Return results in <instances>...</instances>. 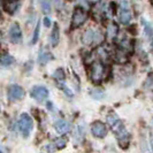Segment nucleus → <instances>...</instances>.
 Instances as JSON below:
<instances>
[{"mask_svg": "<svg viewBox=\"0 0 153 153\" xmlns=\"http://www.w3.org/2000/svg\"><path fill=\"white\" fill-rule=\"evenodd\" d=\"M102 40H104V35L101 33V31L92 29V28H88L82 36V43L86 46L93 45V44L99 45L100 43H102Z\"/></svg>", "mask_w": 153, "mask_h": 153, "instance_id": "1", "label": "nucleus"}, {"mask_svg": "<svg viewBox=\"0 0 153 153\" xmlns=\"http://www.w3.org/2000/svg\"><path fill=\"white\" fill-rule=\"evenodd\" d=\"M19 130L22 134L24 138H28L30 136L31 131L33 129V120L28 113H22L19 119Z\"/></svg>", "mask_w": 153, "mask_h": 153, "instance_id": "2", "label": "nucleus"}, {"mask_svg": "<svg viewBox=\"0 0 153 153\" xmlns=\"http://www.w3.org/2000/svg\"><path fill=\"white\" fill-rule=\"evenodd\" d=\"M105 75V66L102 62L96 61L91 65V69H90V78L94 84H98L102 81Z\"/></svg>", "mask_w": 153, "mask_h": 153, "instance_id": "3", "label": "nucleus"}, {"mask_svg": "<svg viewBox=\"0 0 153 153\" xmlns=\"http://www.w3.org/2000/svg\"><path fill=\"white\" fill-rule=\"evenodd\" d=\"M119 20L122 24H128L131 21V9L128 0H121L120 1Z\"/></svg>", "mask_w": 153, "mask_h": 153, "instance_id": "4", "label": "nucleus"}, {"mask_svg": "<svg viewBox=\"0 0 153 153\" xmlns=\"http://www.w3.org/2000/svg\"><path fill=\"white\" fill-rule=\"evenodd\" d=\"M25 92L23 88L19 84H10L7 88V97L10 101H16L24 98Z\"/></svg>", "mask_w": 153, "mask_h": 153, "instance_id": "5", "label": "nucleus"}, {"mask_svg": "<svg viewBox=\"0 0 153 153\" xmlns=\"http://www.w3.org/2000/svg\"><path fill=\"white\" fill-rule=\"evenodd\" d=\"M88 20V14L82 7H76L74 9L73 17H71V27L73 28H78Z\"/></svg>", "mask_w": 153, "mask_h": 153, "instance_id": "6", "label": "nucleus"}, {"mask_svg": "<svg viewBox=\"0 0 153 153\" xmlns=\"http://www.w3.org/2000/svg\"><path fill=\"white\" fill-rule=\"evenodd\" d=\"M8 37H9V40L13 44H21L22 43V39H23L22 30H21V27H20L19 23H13L9 27Z\"/></svg>", "mask_w": 153, "mask_h": 153, "instance_id": "7", "label": "nucleus"}, {"mask_svg": "<svg viewBox=\"0 0 153 153\" xmlns=\"http://www.w3.org/2000/svg\"><path fill=\"white\" fill-rule=\"evenodd\" d=\"M30 94L35 100H37V101H44L45 99L48 98L50 92H48L47 88H45V86H43V85H36V86H33L31 89Z\"/></svg>", "mask_w": 153, "mask_h": 153, "instance_id": "8", "label": "nucleus"}, {"mask_svg": "<svg viewBox=\"0 0 153 153\" xmlns=\"http://www.w3.org/2000/svg\"><path fill=\"white\" fill-rule=\"evenodd\" d=\"M91 132L96 138H104L107 135V127L105 123L94 121L91 124Z\"/></svg>", "mask_w": 153, "mask_h": 153, "instance_id": "9", "label": "nucleus"}, {"mask_svg": "<svg viewBox=\"0 0 153 153\" xmlns=\"http://www.w3.org/2000/svg\"><path fill=\"white\" fill-rule=\"evenodd\" d=\"M54 128H55V131H56L58 134L65 135V134H67V132L70 131L71 124H70L68 121L63 120V119H59V120H56L55 123H54Z\"/></svg>", "mask_w": 153, "mask_h": 153, "instance_id": "10", "label": "nucleus"}, {"mask_svg": "<svg viewBox=\"0 0 153 153\" xmlns=\"http://www.w3.org/2000/svg\"><path fill=\"white\" fill-rule=\"evenodd\" d=\"M2 1H4V9L10 15L15 14L21 5V2L17 0H2Z\"/></svg>", "mask_w": 153, "mask_h": 153, "instance_id": "11", "label": "nucleus"}, {"mask_svg": "<svg viewBox=\"0 0 153 153\" xmlns=\"http://www.w3.org/2000/svg\"><path fill=\"white\" fill-rule=\"evenodd\" d=\"M54 56L51 54V52H48L45 48H40L38 53V62L40 65H46L48 61L53 60Z\"/></svg>", "mask_w": 153, "mask_h": 153, "instance_id": "12", "label": "nucleus"}, {"mask_svg": "<svg viewBox=\"0 0 153 153\" xmlns=\"http://www.w3.org/2000/svg\"><path fill=\"white\" fill-rule=\"evenodd\" d=\"M50 42H51L52 46H56L60 42V28H59V24L56 22L54 23L53 30H52L51 37H50Z\"/></svg>", "mask_w": 153, "mask_h": 153, "instance_id": "13", "label": "nucleus"}, {"mask_svg": "<svg viewBox=\"0 0 153 153\" xmlns=\"http://www.w3.org/2000/svg\"><path fill=\"white\" fill-rule=\"evenodd\" d=\"M143 23V27H144V32H145L146 37L150 40V44H151V48L153 50V27L150 22H147L145 20H142Z\"/></svg>", "mask_w": 153, "mask_h": 153, "instance_id": "14", "label": "nucleus"}, {"mask_svg": "<svg viewBox=\"0 0 153 153\" xmlns=\"http://www.w3.org/2000/svg\"><path fill=\"white\" fill-rule=\"evenodd\" d=\"M127 52H128V50L121 47V50L116 51V53H115V60L119 62V63H126V62H128V53Z\"/></svg>", "mask_w": 153, "mask_h": 153, "instance_id": "15", "label": "nucleus"}, {"mask_svg": "<svg viewBox=\"0 0 153 153\" xmlns=\"http://www.w3.org/2000/svg\"><path fill=\"white\" fill-rule=\"evenodd\" d=\"M84 135H85V128L83 126H81V124H78L75 127V130H74V138H75V140H76L77 143H81L82 140H83V138H84Z\"/></svg>", "mask_w": 153, "mask_h": 153, "instance_id": "16", "label": "nucleus"}, {"mask_svg": "<svg viewBox=\"0 0 153 153\" xmlns=\"http://www.w3.org/2000/svg\"><path fill=\"white\" fill-rule=\"evenodd\" d=\"M15 63V59H14V56H12L10 54H2L1 55V66L2 67H12L13 65Z\"/></svg>", "mask_w": 153, "mask_h": 153, "instance_id": "17", "label": "nucleus"}, {"mask_svg": "<svg viewBox=\"0 0 153 153\" xmlns=\"http://www.w3.org/2000/svg\"><path fill=\"white\" fill-rule=\"evenodd\" d=\"M119 35V27L115 23H111L107 27V36L109 39H114Z\"/></svg>", "mask_w": 153, "mask_h": 153, "instance_id": "18", "label": "nucleus"}, {"mask_svg": "<svg viewBox=\"0 0 153 153\" xmlns=\"http://www.w3.org/2000/svg\"><path fill=\"white\" fill-rule=\"evenodd\" d=\"M39 5H40L42 12L44 14H50L51 13V2H50V0H39Z\"/></svg>", "mask_w": 153, "mask_h": 153, "instance_id": "19", "label": "nucleus"}, {"mask_svg": "<svg viewBox=\"0 0 153 153\" xmlns=\"http://www.w3.org/2000/svg\"><path fill=\"white\" fill-rule=\"evenodd\" d=\"M53 77H54V79H56L59 83L63 82V81H65V70L62 68H58L53 73Z\"/></svg>", "mask_w": 153, "mask_h": 153, "instance_id": "20", "label": "nucleus"}, {"mask_svg": "<svg viewBox=\"0 0 153 153\" xmlns=\"http://www.w3.org/2000/svg\"><path fill=\"white\" fill-rule=\"evenodd\" d=\"M67 142H68V139L66 137H59L54 140V146L56 149H63L65 146L67 145Z\"/></svg>", "mask_w": 153, "mask_h": 153, "instance_id": "21", "label": "nucleus"}, {"mask_svg": "<svg viewBox=\"0 0 153 153\" xmlns=\"http://www.w3.org/2000/svg\"><path fill=\"white\" fill-rule=\"evenodd\" d=\"M143 86H144V89H146V90H152L153 89V73H150L147 75Z\"/></svg>", "mask_w": 153, "mask_h": 153, "instance_id": "22", "label": "nucleus"}, {"mask_svg": "<svg viewBox=\"0 0 153 153\" xmlns=\"http://www.w3.org/2000/svg\"><path fill=\"white\" fill-rule=\"evenodd\" d=\"M40 24L39 22H37L36 24V28H35V31H33V36H32V39H31V44L33 45V44H36L37 42H38V38H39V31H40V27H39Z\"/></svg>", "mask_w": 153, "mask_h": 153, "instance_id": "23", "label": "nucleus"}, {"mask_svg": "<svg viewBox=\"0 0 153 153\" xmlns=\"http://www.w3.org/2000/svg\"><path fill=\"white\" fill-rule=\"evenodd\" d=\"M90 94H91L92 97L94 98L96 100H100L105 94H104V92L101 91V90H93V91L90 92Z\"/></svg>", "mask_w": 153, "mask_h": 153, "instance_id": "24", "label": "nucleus"}, {"mask_svg": "<svg viewBox=\"0 0 153 153\" xmlns=\"http://www.w3.org/2000/svg\"><path fill=\"white\" fill-rule=\"evenodd\" d=\"M60 88H61L62 91L65 92V93H66L67 96H69V97H71V96H73V92L70 91V89H69L68 86H67V85L65 84L63 82H61V84H60Z\"/></svg>", "mask_w": 153, "mask_h": 153, "instance_id": "25", "label": "nucleus"}, {"mask_svg": "<svg viewBox=\"0 0 153 153\" xmlns=\"http://www.w3.org/2000/svg\"><path fill=\"white\" fill-rule=\"evenodd\" d=\"M98 55H99L101 59L106 60V59H107V56H108V53L106 52V50H105L104 47H100V48H99V54H98Z\"/></svg>", "mask_w": 153, "mask_h": 153, "instance_id": "26", "label": "nucleus"}, {"mask_svg": "<svg viewBox=\"0 0 153 153\" xmlns=\"http://www.w3.org/2000/svg\"><path fill=\"white\" fill-rule=\"evenodd\" d=\"M53 4H54V7L58 8V9L63 7V0H53Z\"/></svg>", "mask_w": 153, "mask_h": 153, "instance_id": "27", "label": "nucleus"}, {"mask_svg": "<svg viewBox=\"0 0 153 153\" xmlns=\"http://www.w3.org/2000/svg\"><path fill=\"white\" fill-rule=\"evenodd\" d=\"M43 22H44V25H45L46 28H50V27L52 25V23H51V20H50V17H48V16H45V17H44Z\"/></svg>", "mask_w": 153, "mask_h": 153, "instance_id": "28", "label": "nucleus"}, {"mask_svg": "<svg viewBox=\"0 0 153 153\" xmlns=\"http://www.w3.org/2000/svg\"><path fill=\"white\" fill-rule=\"evenodd\" d=\"M128 31H129V32H131V35H136V33H137L136 25H134V24H132V25H130V27L128 28Z\"/></svg>", "mask_w": 153, "mask_h": 153, "instance_id": "29", "label": "nucleus"}, {"mask_svg": "<svg viewBox=\"0 0 153 153\" xmlns=\"http://www.w3.org/2000/svg\"><path fill=\"white\" fill-rule=\"evenodd\" d=\"M47 107H48V109H50V111L55 112V107H53V105H52V102H51V101H48V102H47Z\"/></svg>", "mask_w": 153, "mask_h": 153, "instance_id": "30", "label": "nucleus"}, {"mask_svg": "<svg viewBox=\"0 0 153 153\" xmlns=\"http://www.w3.org/2000/svg\"><path fill=\"white\" fill-rule=\"evenodd\" d=\"M151 144H152V147H153V132H151Z\"/></svg>", "mask_w": 153, "mask_h": 153, "instance_id": "31", "label": "nucleus"}]
</instances>
